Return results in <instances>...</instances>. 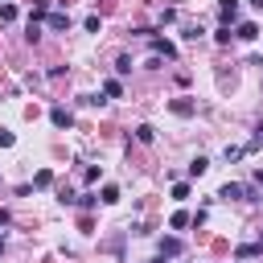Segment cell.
<instances>
[{"label":"cell","instance_id":"obj_20","mask_svg":"<svg viewBox=\"0 0 263 263\" xmlns=\"http://www.w3.org/2000/svg\"><path fill=\"white\" fill-rule=\"evenodd\" d=\"M0 255H5V239H0Z\"/></svg>","mask_w":263,"mask_h":263},{"label":"cell","instance_id":"obj_8","mask_svg":"<svg viewBox=\"0 0 263 263\" xmlns=\"http://www.w3.org/2000/svg\"><path fill=\"white\" fill-rule=\"evenodd\" d=\"M136 140H140V144H152V140H156V132H152L148 123H140V127H136Z\"/></svg>","mask_w":263,"mask_h":263},{"label":"cell","instance_id":"obj_2","mask_svg":"<svg viewBox=\"0 0 263 263\" xmlns=\"http://www.w3.org/2000/svg\"><path fill=\"white\" fill-rule=\"evenodd\" d=\"M152 54H156V58H160V54H164V58H173L177 50H173V41H164V37H152Z\"/></svg>","mask_w":263,"mask_h":263},{"label":"cell","instance_id":"obj_11","mask_svg":"<svg viewBox=\"0 0 263 263\" xmlns=\"http://www.w3.org/2000/svg\"><path fill=\"white\" fill-rule=\"evenodd\" d=\"M99 202H107V206H115V202H119V189H115V185H103V197H99Z\"/></svg>","mask_w":263,"mask_h":263},{"label":"cell","instance_id":"obj_9","mask_svg":"<svg viewBox=\"0 0 263 263\" xmlns=\"http://www.w3.org/2000/svg\"><path fill=\"white\" fill-rule=\"evenodd\" d=\"M206 169H210V160H206V156H197V160H193V164H189V177H202V173H206Z\"/></svg>","mask_w":263,"mask_h":263},{"label":"cell","instance_id":"obj_12","mask_svg":"<svg viewBox=\"0 0 263 263\" xmlns=\"http://www.w3.org/2000/svg\"><path fill=\"white\" fill-rule=\"evenodd\" d=\"M247 189L243 185H222V197H226V202H235V197H243Z\"/></svg>","mask_w":263,"mask_h":263},{"label":"cell","instance_id":"obj_13","mask_svg":"<svg viewBox=\"0 0 263 263\" xmlns=\"http://www.w3.org/2000/svg\"><path fill=\"white\" fill-rule=\"evenodd\" d=\"M33 185H37V189H46V185H54V173H50V169H41L37 177H33Z\"/></svg>","mask_w":263,"mask_h":263},{"label":"cell","instance_id":"obj_18","mask_svg":"<svg viewBox=\"0 0 263 263\" xmlns=\"http://www.w3.org/2000/svg\"><path fill=\"white\" fill-rule=\"evenodd\" d=\"M13 140H17L13 132H5V127H0V148H13Z\"/></svg>","mask_w":263,"mask_h":263},{"label":"cell","instance_id":"obj_3","mask_svg":"<svg viewBox=\"0 0 263 263\" xmlns=\"http://www.w3.org/2000/svg\"><path fill=\"white\" fill-rule=\"evenodd\" d=\"M50 119H54L58 127H70V123H74V115L66 111V107H54V111H50Z\"/></svg>","mask_w":263,"mask_h":263},{"label":"cell","instance_id":"obj_4","mask_svg":"<svg viewBox=\"0 0 263 263\" xmlns=\"http://www.w3.org/2000/svg\"><path fill=\"white\" fill-rule=\"evenodd\" d=\"M46 25L62 33V29H70V17H66V13H50V17H46Z\"/></svg>","mask_w":263,"mask_h":263},{"label":"cell","instance_id":"obj_15","mask_svg":"<svg viewBox=\"0 0 263 263\" xmlns=\"http://www.w3.org/2000/svg\"><path fill=\"white\" fill-rule=\"evenodd\" d=\"M259 251H263V243H247V247H239L243 259H251V255H259Z\"/></svg>","mask_w":263,"mask_h":263},{"label":"cell","instance_id":"obj_17","mask_svg":"<svg viewBox=\"0 0 263 263\" xmlns=\"http://www.w3.org/2000/svg\"><path fill=\"white\" fill-rule=\"evenodd\" d=\"M263 148V123H255V136H251V152Z\"/></svg>","mask_w":263,"mask_h":263},{"label":"cell","instance_id":"obj_19","mask_svg":"<svg viewBox=\"0 0 263 263\" xmlns=\"http://www.w3.org/2000/svg\"><path fill=\"white\" fill-rule=\"evenodd\" d=\"M251 9H263V0H251Z\"/></svg>","mask_w":263,"mask_h":263},{"label":"cell","instance_id":"obj_10","mask_svg":"<svg viewBox=\"0 0 263 263\" xmlns=\"http://www.w3.org/2000/svg\"><path fill=\"white\" fill-rule=\"evenodd\" d=\"M103 95H107V99H119V95H123V86H119L115 78H107V82H103Z\"/></svg>","mask_w":263,"mask_h":263},{"label":"cell","instance_id":"obj_14","mask_svg":"<svg viewBox=\"0 0 263 263\" xmlns=\"http://www.w3.org/2000/svg\"><path fill=\"white\" fill-rule=\"evenodd\" d=\"M169 226H173V230H181V226H189V214H185V210H177V214L169 218Z\"/></svg>","mask_w":263,"mask_h":263},{"label":"cell","instance_id":"obj_7","mask_svg":"<svg viewBox=\"0 0 263 263\" xmlns=\"http://www.w3.org/2000/svg\"><path fill=\"white\" fill-rule=\"evenodd\" d=\"M160 255H169V259L181 255V243H177V239H160Z\"/></svg>","mask_w":263,"mask_h":263},{"label":"cell","instance_id":"obj_5","mask_svg":"<svg viewBox=\"0 0 263 263\" xmlns=\"http://www.w3.org/2000/svg\"><path fill=\"white\" fill-rule=\"evenodd\" d=\"M239 37H243V41H255V37H259V25H255V21H243V25H239Z\"/></svg>","mask_w":263,"mask_h":263},{"label":"cell","instance_id":"obj_1","mask_svg":"<svg viewBox=\"0 0 263 263\" xmlns=\"http://www.w3.org/2000/svg\"><path fill=\"white\" fill-rule=\"evenodd\" d=\"M218 17H222V25H230V21L239 17V0H222V5H218Z\"/></svg>","mask_w":263,"mask_h":263},{"label":"cell","instance_id":"obj_6","mask_svg":"<svg viewBox=\"0 0 263 263\" xmlns=\"http://www.w3.org/2000/svg\"><path fill=\"white\" fill-rule=\"evenodd\" d=\"M173 115H193V99H173Z\"/></svg>","mask_w":263,"mask_h":263},{"label":"cell","instance_id":"obj_16","mask_svg":"<svg viewBox=\"0 0 263 263\" xmlns=\"http://www.w3.org/2000/svg\"><path fill=\"white\" fill-rule=\"evenodd\" d=\"M0 21H17V5H0Z\"/></svg>","mask_w":263,"mask_h":263}]
</instances>
